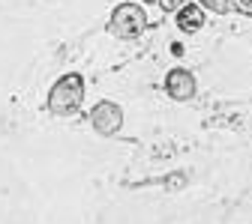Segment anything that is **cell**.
<instances>
[{"label": "cell", "mask_w": 252, "mask_h": 224, "mask_svg": "<svg viewBox=\"0 0 252 224\" xmlns=\"http://www.w3.org/2000/svg\"><path fill=\"white\" fill-rule=\"evenodd\" d=\"M177 27L183 33H195L204 27V6L201 3H183L177 9Z\"/></svg>", "instance_id": "5b68a950"}, {"label": "cell", "mask_w": 252, "mask_h": 224, "mask_svg": "<svg viewBox=\"0 0 252 224\" xmlns=\"http://www.w3.org/2000/svg\"><path fill=\"white\" fill-rule=\"evenodd\" d=\"M156 3H159V6H162L165 12H177V9H180V6L186 3V0H156Z\"/></svg>", "instance_id": "52a82bcc"}, {"label": "cell", "mask_w": 252, "mask_h": 224, "mask_svg": "<svg viewBox=\"0 0 252 224\" xmlns=\"http://www.w3.org/2000/svg\"><path fill=\"white\" fill-rule=\"evenodd\" d=\"M144 3H156V0H144Z\"/></svg>", "instance_id": "9c48e42d"}, {"label": "cell", "mask_w": 252, "mask_h": 224, "mask_svg": "<svg viewBox=\"0 0 252 224\" xmlns=\"http://www.w3.org/2000/svg\"><path fill=\"white\" fill-rule=\"evenodd\" d=\"M204 6H210L213 12H228L231 9V0H204Z\"/></svg>", "instance_id": "8992f818"}, {"label": "cell", "mask_w": 252, "mask_h": 224, "mask_svg": "<svg viewBox=\"0 0 252 224\" xmlns=\"http://www.w3.org/2000/svg\"><path fill=\"white\" fill-rule=\"evenodd\" d=\"M84 102V78L78 72H69L54 81L51 93H48V111L54 117H69L81 108Z\"/></svg>", "instance_id": "6da1fadb"}, {"label": "cell", "mask_w": 252, "mask_h": 224, "mask_svg": "<svg viewBox=\"0 0 252 224\" xmlns=\"http://www.w3.org/2000/svg\"><path fill=\"white\" fill-rule=\"evenodd\" d=\"M90 125H93L99 135H105V138L117 135L120 125H123V111H120V105H114V102H99V105H93V111H90Z\"/></svg>", "instance_id": "3957f363"}, {"label": "cell", "mask_w": 252, "mask_h": 224, "mask_svg": "<svg viewBox=\"0 0 252 224\" xmlns=\"http://www.w3.org/2000/svg\"><path fill=\"white\" fill-rule=\"evenodd\" d=\"M144 30H147V12L144 6L135 3H120L108 18V33H114L117 39H138Z\"/></svg>", "instance_id": "7a4b0ae2"}, {"label": "cell", "mask_w": 252, "mask_h": 224, "mask_svg": "<svg viewBox=\"0 0 252 224\" xmlns=\"http://www.w3.org/2000/svg\"><path fill=\"white\" fill-rule=\"evenodd\" d=\"M240 6H246V9H252V0H240Z\"/></svg>", "instance_id": "ba28073f"}, {"label": "cell", "mask_w": 252, "mask_h": 224, "mask_svg": "<svg viewBox=\"0 0 252 224\" xmlns=\"http://www.w3.org/2000/svg\"><path fill=\"white\" fill-rule=\"evenodd\" d=\"M165 90L174 102H189L195 96V75L189 72V69H171L168 78H165Z\"/></svg>", "instance_id": "277c9868"}]
</instances>
